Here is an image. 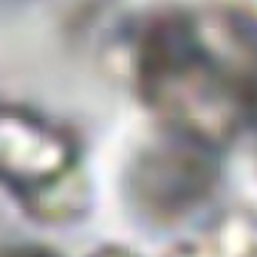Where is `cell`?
Segmentation results:
<instances>
[{"label":"cell","mask_w":257,"mask_h":257,"mask_svg":"<svg viewBox=\"0 0 257 257\" xmlns=\"http://www.w3.org/2000/svg\"><path fill=\"white\" fill-rule=\"evenodd\" d=\"M133 88L170 139L220 153L257 105V17L232 6H170L130 40Z\"/></svg>","instance_id":"cell-1"},{"label":"cell","mask_w":257,"mask_h":257,"mask_svg":"<svg viewBox=\"0 0 257 257\" xmlns=\"http://www.w3.org/2000/svg\"><path fill=\"white\" fill-rule=\"evenodd\" d=\"M79 178V150L68 130H62L48 116L17 105H0V184L12 195L48 206L54 212H74L71 204L82 201L85 192L76 189Z\"/></svg>","instance_id":"cell-2"},{"label":"cell","mask_w":257,"mask_h":257,"mask_svg":"<svg viewBox=\"0 0 257 257\" xmlns=\"http://www.w3.org/2000/svg\"><path fill=\"white\" fill-rule=\"evenodd\" d=\"M218 181V153L167 136L136 156L124 175V192L144 223L175 226L215 195Z\"/></svg>","instance_id":"cell-3"},{"label":"cell","mask_w":257,"mask_h":257,"mask_svg":"<svg viewBox=\"0 0 257 257\" xmlns=\"http://www.w3.org/2000/svg\"><path fill=\"white\" fill-rule=\"evenodd\" d=\"M167 257H257V215L234 212L175 243Z\"/></svg>","instance_id":"cell-4"},{"label":"cell","mask_w":257,"mask_h":257,"mask_svg":"<svg viewBox=\"0 0 257 257\" xmlns=\"http://www.w3.org/2000/svg\"><path fill=\"white\" fill-rule=\"evenodd\" d=\"M0 257H60V254L46 249V246H34V243H6V246H0Z\"/></svg>","instance_id":"cell-5"},{"label":"cell","mask_w":257,"mask_h":257,"mask_svg":"<svg viewBox=\"0 0 257 257\" xmlns=\"http://www.w3.org/2000/svg\"><path fill=\"white\" fill-rule=\"evenodd\" d=\"M91 257H133L127 249H119V246H105V249H99L96 254Z\"/></svg>","instance_id":"cell-6"},{"label":"cell","mask_w":257,"mask_h":257,"mask_svg":"<svg viewBox=\"0 0 257 257\" xmlns=\"http://www.w3.org/2000/svg\"><path fill=\"white\" fill-rule=\"evenodd\" d=\"M249 133H257V105H254V113H251V124H249Z\"/></svg>","instance_id":"cell-7"}]
</instances>
